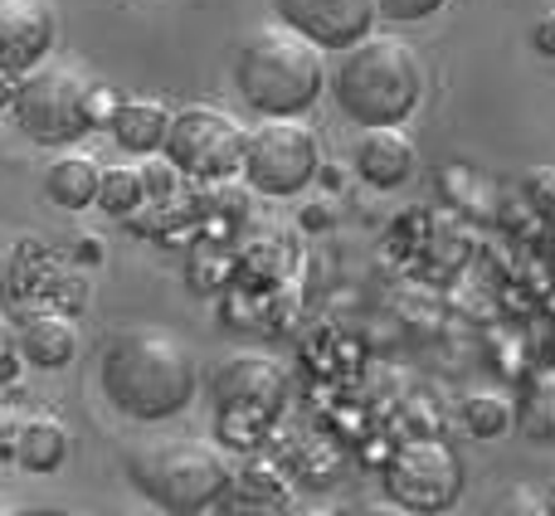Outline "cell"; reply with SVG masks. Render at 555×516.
Instances as JSON below:
<instances>
[{"label":"cell","mask_w":555,"mask_h":516,"mask_svg":"<svg viewBox=\"0 0 555 516\" xmlns=\"http://www.w3.org/2000/svg\"><path fill=\"white\" fill-rule=\"evenodd\" d=\"M98 385L127 420H176L195 400V356L162 326L117 332L98 356Z\"/></svg>","instance_id":"cell-1"},{"label":"cell","mask_w":555,"mask_h":516,"mask_svg":"<svg viewBox=\"0 0 555 516\" xmlns=\"http://www.w3.org/2000/svg\"><path fill=\"white\" fill-rule=\"evenodd\" d=\"M332 98L346 122L365 127H404L424 103V64L404 39L365 35L361 44L341 49L332 74Z\"/></svg>","instance_id":"cell-2"},{"label":"cell","mask_w":555,"mask_h":516,"mask_svg":"<svg viewBox=\"0 0 555 516\" xmlns=\"http://www.w3.org/2000/svg\"><path fill=\"white\" fill-rule=\"evenodd\" d=\"M326 88V64L317 44L293 29H259L234 54V93L259 117H302Z\"/></svg>","instance_id":"cell-3"},{"label":"cell","mask_w":555,"mask_h":516,"mask_svg":"<svg viewBox=\"0 0 555 516\" xmlns=\"http://www.w3.org/2000/svg\"><path fill=\"white\" fill-rule=\"evenodd\" d=\"M117 98L103 83L83 74L74 64H35L29 74H20L15 88V122L25 137H35L39 146H74L78 137H88L93 127L107 122Z\"/></svg>","instance_id":"cell-4"},{"label":"cell","mask_w":555,"mask_h":516,"mask_svg":"<svg viewBox=\"0 0 555 516\" xmlns=\"http://www.w3.org/2000/svg\"><path fill=\"white\" fill-rule=\"evenodd\" d=\"M127 478L166 516H201L215 512V502H220L224 482H230V463L210 443L166 439L152 449H137L127 459Z\"/></svg>","instance_id":"cell-5"},{"label":"cell","mask_w":555,"mask_h":516,"mask_svg":"<svg viewBox=\"0 0 555 516\" xmlns=\"http://www.w3.org/2000/svg\"><path fill=\"white\" fill-rule=\"evenodd\" d=\"M287 375L273 356L240 351L215 371V410H220V439L234 449H254L273 420L283 414Z\"/></svg>","instance_id":"cell-6"},{"label":"cell","mask_w":555,"mask_h":516,"mask_svg":"<svg viewBox=\"0 0 555 516\" xmlns=\"http://www.w3.org/2000/svg\"><path fill=\"white\" fill-rule=\"evenodd\" d=\"M463 482H468L463 453L453 449L449 439H434V434L404 439L400 449L385 459V498L400 502V507L414 516L449 512L453 502L463 498Z\"/></svg>","instance_id":"cell-7"},{"label":"cell","mask_w":555,"mask_h":516,"mask_svg":"<svg viewBox=\"0 0 555 516\" xmlns=\"http://www.w3.org/2000/svg\"><path fill=\"white\" fill-rule=\"evenodd\" d=\"M240 171L259 195L283 201V195H297L312 185V176L322 171V146L297 117H263L244 137Z\"/></svg>","instance_id":"cell-8"},{"label":"cell","mask_w":555,"mask_h":516,"mask_svg":"<svg viewBox=\"0 0 555 516\" xmlns=\"http://www.w3.org/2000/svg\"><path fill=\"white\" fill-rule=\"evenodd\" d=\"M244 137L249 127L240 117H230L224 107H181L171 113V127H166V162L185 176H205V181H220V176L240 171L244 162Z\"/></svg>","instance_id":"cell-9"},{"label":"cell","mask_w":555,"mask_h":516,"mask_svg":"<svg viewBox=\"0 0 555 516\" xmlns=\"http://www.w3.org/2000/svg\"><path fill=\"white\" fill-rule=\"evenodd\" d=\"M273 15L307 44L341 54V49L361 44L365 35H375L380 10H375V0H273Z\"/></svg>","instance_id":"cell-10"},{"label":"cell","mask_w":555,"mask_h":516,"mask_svg":"<svg viewBox=\"0 0 555 516\" xmlns=\"http://www.w3.org/2000/svg\"><path fill=\"white\" fill-rule=\"evenodd\" d=\"M54 35H59L54 0H0V68L29 74L54 49Z\"/></svg>","instance_id":"cell-11"},{"label":"cell","mask_w":555,"mask_h":516,"mask_svg":"<svg viewBox=\"0 0 555 516\" xmlns=\"http://www.w3.org/2000/svg\"><path fill=\"white\" fill-rule=\"evenodd\" d=\"M215 512L220 516H293V488L269 463H244L240 473H230Z\"/></svg>","instance_id":"cell-12"},{"label":"cell","mask_w":555,"mask_h":516,"mask_svg":"<svg viewBox=\"0 0 555 516\" xmlns=\"http://www.w3.org/2000/svg\"><path fill=\"white\" fill-rule=\"evenodd\" d=\"M356 171H361V181L375 185V191L404 185L414 176L410 137H400V127H375V132H365L361 146H356Z\"/></svg>","instance_id":"cell-13"},{"label":"cell","mask_w":555,"mask_h":516,"mask_svg":"<svg viewBox=\"0 0 555 516\" xmlns=\"http://www.w3.org/2000/svg\"><path fill=\"white\" fill-rule=\"evenodd\" d=\"M103 127L117 137V146H127V152H137V156H152V152H162V142H166L171 107L156 103V98H117Z\"/></svg>","instance_id":"cell-14"},{"label":"cell","mask_w":555,"mask_h":516,"mask_svg":"<svg viewBox=\"0 0 555 516\" xmlns=\"http://www.w3.org/2000/svg\"><path fill=\"white\" fill-rule=\"evenodd\" d=\"M78 351V332L64 312H35L20 326V356L39 371H64Z\"/></svg>","instance_id":"cell-15"},{"label":"cell","mask_w":555,"mask_h":516,"mask_svg":"<svg viewBox=\"0 0 555 516\" xmlns=\"http://www.w3.org/2000/svg\"><path fill=\"white\" fill-rule=\"evenodd\" d=\"M68 459V429L54 414H35L15 429V463L25 473H59Z\"/></svg>","instance_id":"cell-16"},{"label":"cell","mask_w":555,"mask_h":516,"mask_svg":"<svg viewBox=\"0 0 555 516\" xmlns=\"http://www.w3.org/2000/svg\"><path fill=\"white\" fill-rule=\"evenodd\" d=\"M98 176H103V166H98L93 156L64 152L59 162H49V171H44V195H49L54 205H64V210H88V205L98 201Z\"/></svg>","instance_id":"cell-17"},{"label":"cell","mask_w":555,"mask_h":516,"mask_svg":"<svg viewBox=\"0 0 555 516\" xmlns=\"http://www.w3.org/2000/svg\"><path fill=\"white\" fill-rule=\"evenodd\" d=\"M146 176L137 171V166H107L103 176H98V210H107V215H132V210H142V201H146Z\"/></svg>","instance_id":"cell-18"},{"label":"cell","mask_w":555,"mask_h":516,"mask_svg":"<svg viewBox=\"0 0 555 516\" xmlns=\"http://www.w3.org/2000/svg\"><path fill=\"white\" fill-rule=\"evenodd\" d=\"M463 424H468L473 439H498V434H507V424H512L507 395H498V390L463 395Z\"/></svg>","instance_id":"cell-19"},{"label":"cell","mask_w":555,"mask_h":516,"mask_svg":"<svg viewBox=\"0 0 555 516\" xmlns=\"http://www.w3.org/2000/svg\"><path fill=\"white\" fill-rule=\"evenodd\" d=\"M482 516H546V492L527 488V482H512V488H502L482 507Z\"/></svg>","instance_id":"cell-20"},{"label":"cell","mask_w":555,"mask_h":516,"mask_svg":"<svg viewBox=\"0 0 555 516\" xmlns=\"http://www.w3.org/2000/svg\"><path fill=\"white\" fill-rule=\"evenodd\" d=\"M443 5H449V0H375V10H380L385 20H400V25H414V20L439 15Z\"/></svg>","instance_id":"cell-21"},{"label":"cell","mask_w":555,"mask_h":516,"mask_svg":"<svg viewBox=\"0 0 555 516\" xmlns=\"http://www.w3.org/2000/svg\"><path fill=\"white\" fill-rule=\"evenodd\" d=\"M527 191L541 201V210H551V215H555V171H551V166H541V171H531V176H527Z\"/></svg>","instance_id":"cell-22"},{"label":"cell","mask_w":555,"mask_h":516,"mask_svg":"<svg viewBox=\"0 0 555 516\" xmlns=\"http://www.w3.org/2000/svg\"><path fill=\"white\" fill-rule=\"evenodd\" d=\"M531 49H537V54H546V59H555V10H546V15L531 25Z\"/></svg>","instance_id":"cell-23"},{"label":"cell","mask_w":555,"mask_h":516,"mask_svg":"<svg viewBox=\"0 0 555 516\" xmlns=\"http://www.w3.org/2000/svg\"><path fill=\"white\" fill-rule=\"evenodd\" d=\"M346 516H414V512H404L400 502H390V498H365V502H356Z\"/></svg>","instance_id":"cell-24"},{"label":"cell","mask_w":555,"mask_h":516,"mask_svg":"<svg viewBox=\"0 0 555 516\" xmlns=\"http://www.w3.org/2000/svg\"><path fill=\"white\" fill-rule=\"evenodd\" d=\"M15 88H20V74H10V68H0V107L15 103Z\"/></svg>","instance_id":"cell-25"},{"label":"cell","mask_w":555,"mask_h":516,"mask_svg":"<svg viewBox=\"0 0 555 516\" xmlns=\"http://www.w3.org/2000/svg\"><path fill=\"white\" fill-rule=\"evenodd\" d=\"M546 516H555V488L546 492Z\"/></svg>","instance_id":"cell-26"},{"label":"cell","mask_w":555,"mask_h":516,"mask_svg":"<svg viewBox=\"0 0 555 516\" xmlns=\"http://www.w3.org/2000/svg\"><path fill=\"white\" fill-rule=\"evenodd\" d=\"M44 516H54V512H44Z\"/></svg>","instance_id":"cell-27"}]
</instances>
